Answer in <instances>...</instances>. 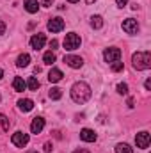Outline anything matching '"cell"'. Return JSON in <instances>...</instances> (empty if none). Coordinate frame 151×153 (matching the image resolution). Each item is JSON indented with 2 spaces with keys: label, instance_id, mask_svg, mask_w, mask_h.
<instances>
[{
  "label": "cell",
  "instance_id": "21",
  "mask_svg": "<svg viewBox=\"0 0 151 153\" xmlns=\"http://www.w3.org/2000/svg\"><path fill=\"white\" fill-rule=\"evenodd\" d=\"M27 87H29L30 91H38L39 89V80L36 76H30V78L27 80Z\"/></svg>",
  "mask_w": 151,
  "mask_h": 153
},
{
  "label": "cell",
  "instance_id": "33",
  "mask_svg": "<svg viewBox=\"0 0 151 153\" xmlns=\"http://www.w3.org/2000/svg\"><path fill=\"white\" fill-rule=\"evenodd\" d=\"M73 153H89V152H87V150H75Z\"/></svg>",
  "mask_w": 151,
  "mask_h": 153
},
{
  "label": "cell",
  "instance_id": "3",
  "mask_svg": "<svg viewBox=\"0 0 151 153\" xmlns=\"http://www.w3.org/2000/svg\"><path fill=\"white\" fill-rule=\"evenodd\" d=\"M62 45H64V48H66V50L73 52V50H76V48H80L82 39H80V36H78V34H75V32H70V34H66V38H64V41H62Z\"/></svg>",
  "mask_w": 151,
  "mask_h": 153
},
{
  "label": "cell",
  "instance_id": "34",
  "mask_svg": "<svg viewBox=\"0 0 151 153\" xmlns=\"http://www.w3.org/2000/svg\"><path fill=\"white\" fill-rule=\"evenodd\" d=\"M85 2H87V4H94L96 0H85Z\"/></svg>",
  "mask_w": 151,
  "mask_h": 153
},
{
  "label": "cell",
  "instance_id": "27",
  "mask_svg": "<svg viewBox=\"0 0 151 153\" xmlns=\"http://www.w3.org/2000/svg\"><path fill=\"white\" fill-rule=\"evenodd\" d=\"M52 150H53V146H52L50 143H44V152H46V153H50Z\"/></svg>",
  "mask_w": 151,
  "mask_h": 153
},
{
  "label": "cell",
  "instance_id": "29",
  "mask_svg": "<svg viewBox=\"0 0 151 153\" xmlns=\"http://www.w3.org/2000/svg\"><path fill=\"white\" fill-rule=\"evenodd\" d=\"M115 4H117L119 7H124V5L128 4V0H115Z\"/></svg>",
  "mask_w": 151,
  "mask_h": 153
},
{
  "label": "cell",
  "instance_id": "9",
  "mask_svg": "<svg viewBox=\"0 0 151 153\" xmlns=\"http://www.w3.org/2000/svg\"><path fill=\"white\" fill-rule=\"evenodd\" d=\"M135 143H137V148L141 150H146L150 146V134L148 132H139L135 135Z\"/></svg>",
  "mask_w": 151,
  "mask_h": 153
},
{
  "label": "cell",
  "instance_id": "19",
  "mask_svg": "<svg viewBox=\"0 0 151 153\" xmlns=\"http://www.w3.org/2000/svg\"><path fill=\"white\" fill-rule=\"evenodd\" d=\"M55 59H57V57H55L53 50H48V52H46V53L43 55V61H44V64H50V66H52V64L55 62Z\"/></svg>",
  "mask_w": 151,
  "mask_h": 153
},
{
  "label": "cell",
  "instance_id": "30",
  "mask_svg": "<svg viewBox=\"0 0 151 153\" xmlns=\"http://www.w3.org/2000/svg\"><path fill=\"white\" fill-rule=\"evenodd\" d=\"M144 87H146V91H151V78H148V80L144 82Z\"/></svg>",
  "mask_w": 151,
  "mask_h": 153
},
{
  "label": "cell",
  "instance_id": "37",
  "mask_svg": "<svg viewBox=\"0 0 151 153\" xmlns=\"http://www.w3.org/2000/svg\"><path fill=\"white\" fill-rule=\"evenodd\" d=\"M30 153H38V152H30Z\"/></svg>",
  "mask_w": 151,
  "mask_h": 153
},
{
  "label": "cell",
  "instance_id": "4",
  "mask_svg": "<svg viewBox=\"0 0 151 153\" xmlns=\"http://www.w3.org/2000/svg\"><path fill=\"white\" fill-rule=\"evenodd\" d=\"M103 59H105V62H115V61H119V59H121V50H119L117 46H109V48H105Z\"/></svg>",
  "mask_w": 151,
  "mask_h": 153
},
{
  "label": "cell",
  "instance_id": "6",
  "mask_svg": "<svg viewBox=\"0 0 151 153\" xmlns=\"http://www.w3.org/2000/svg\"><path fill=\"white\" fill-rule=\"evenodd\" d=\"M121 27H123V30H124L126 34H132V36H135V34L139 32V22L133 20V18H126Z\"/></svg>",
  "mask_w": 151,
  "mask_h": 153
},
{
  "label": "cell",
  "instance_id": "36",
  "mask_svg": "<svg viewBox=\"0 0 151 153\" xmlns=\"http://www.w3.org/2000/svg\"><path fill=\"white\" fill-rule=\"evenodd\" d=\"M68 2H71V4H76V2H80V0H68Z\"/></svg>",
  "mask_w": 151,
  "mask_h": 153
},
{
  "label": "cell",
  "instance_id": "10",
  "mask_svg": "<svg viewBox=\"0 0 151 153\" xmlns=\"http://www.w3.org/2000/svg\"><path fill=\"white\" fill-rule=\"evenodd\" d=\"M44 43H46V38H44V34H41V32L34 34V36L30 38V46H32L34 50H41V48L44 46Z\"/></svg>",
  "mask_w": 151,
  "mask_h": 153
},
{
  "label": "cell",
  "instance_id": "1",
  "mask_svg": "<svg viewBox=\"0 0 151 153\" xmlns=\"http://www.w3.org/2000/svg\"><path fill=\"white\" fill-rule=\"evenodd\" d=\"M91 98V85L87 82H75L73 87H71V100L75 103H85L87 100Z\"/></svg>",
  "mask_w": 151,
  "mask_h": 153
},
{
  "label": "cell",
  "instance_id": "32",
  "mask_svg": "<svg viewBox=\"0 0 151 153\" xmlns=\"http://www.w3.org/2000/svg\"><path fill=\"white\" fill-rule=\"evenodd\" d=\"M52 4H53V0H43V5H44V7H50Z\"/></svg>",
  "mask_w": 151,
  "mask_h": 153
},
{
  "label": "cell",
  "instance_id": "11",
  "mask_svg": "<svg viewBox=\"0 0 151 153\" xmlns=\"http://www.w3.org/2000/svg\"><path fill=\"white\" fill-rule=\"evenodd\" d=\"M43 128H44V117H41V116L34 117L32 123H30V132L32 134H41Z\"/></svg>",
  "mask_w": 151,
  "mask_h": 153
},
{
  "label": "cell",
  "instance_id": "17",
  "mask_svg": "<svg viewBox=\"0 0 151 153\" xmlns=\"http://www.w3.org/2000/svg\"><path fill=\"white\" fill-rule=\"evenodd\" d=\"M30 64V55L29 53H20L18 59H16V66L18 68H27Z\"/></svg>",
  "mask_w": 151,
  "mask_h": 153
},
{
  "label": "cell",
  "instance_id": "13",
  "mask_svg": "<svg viewBox=\"0 0 151 153\" xmlns=\"http://www.w3.org/2000/svg\"><path fill=\"white\" fill-rule=\"evenodd\" d=\"M18 109H20L21 112H30V111L34 109V102L29 100V98H23V100L18 102Z\"/></svg>",
  "mask_w": 151,
  "mask_h": 153
},
{
  "label": "cell",
  "instance_id": "14",
  "mask_svg": "<svg viewBox=\"0 0 151 153\" xmlns=\"http://www.w3.org/2000/svg\"><path fill=\"white\" fill-rule=\"evenodd\" d=\"M25 87H27V82H25L21 76H14V80H13V89H14L16 93H21V91H25Z\"/></svg>",
  "mask_w": 151,
  "mask_h": 153
},
{
  "label": "cell",
  "instance_id": "7",
  "mask_svg": "<svg viewBox=\"0 0 151 153\" xmlns=\"http://www.w3.org/2000/svg\"><path fill=\"white\" fill-rule=\"evenodd\" d=\"M62 29H64V20H62V18H59V16L50 18V22H48V30H50L52 34L61 32Z\"/></svg>",
  "mask_w": 151,
  "mask_h": 153
},
{
  "label": "cell",
  "instance_id": "25",
  "mask_svg": "<svg viewBox=\"0 0 151 153\" xmlns=\"http://www.w3.org/2000/svg\"><path fill=\"white\" fill-rule=\"evenodd\" d=\"M117 93L119 94H128V85L126 84H117Z\"/></svg>",
  "mask_w": 151,
  "mask_h": 153
},
{
  "label": "cell",
  "instance_id": "24",
  "mask_svg": "<svg viewBox=\"0 0 151 153\" xmlns=\"http://www.w3.org/2000/svg\"><path fill=\"white\" fill-rule=\"evenodd\" d=\"M0 125H2L4 130H9V125H11V123H9V119H7L4 114H0Z\"/></svg>",
  "mask_w": 151,
  "mask_h": 153
},
{
  "label": "cell",
  "instance_id": "12",
  "mask_svg": "<svg viewBox=\"0 0 151 153\" xmlns=\"http://www.w3.org/2000/svg\"><path fill=\"white\" fill-rule=\"evenodd\" d=\"M80 139L85 141V143H94V141L98 139V135L94 134V130H91V128H84V130L80 132Z\"/></svg>",
  "mask_w": 151,
  "mask_h": 153
},
{
  "label": "cell",
  "instance_id": "5",
  "mask_svg": "<svg viewBox=\"0 0 151 153\" xmlns=\"http://www.w3.org/2000/svg\"><path fill=\"white\" fill-rule=\"evenodd\" d=\"M11 143H13L16 148H25V146L29 144V134H25V132H16V134H13Z\"/></svg>",
  "mask_w": 151,
  "mask_h": 153
},
{
  "label": "cell",
  "instance_id": "2",
  "mask_svg": "<svg viewBox=\"0 0 151 153\" xmlns=\"http://www.w3.org/2000/svg\"><path fill=\"white\" fill-rule=\"evenodd\" d=\"M132 64L137 71H144L151 68V53L150 52H137L132 55Z\"/></svg>",
  "mask_w": 151,
  "mask_h": 153
},
{
  "label": "cell",
  "instance_id": "18",
  "mask_svg": "<svg viewBox=\"0 0 151 153\" xmlns=\"http://www.w3.org/2000/svg\"><path fill=\"white\" fill-rule=\"evenodd\" d=\"M91 27L93 29H101L103 27V18L100 16V14H94V16H91Z\"/></svg>",
  "mask_w": 151,
  "mask_h": 153
},
{
  "label": "cell",
  "instance_id": "31",
  "mask_svg": "<svg viewBox=\"0 0 151 153\" xmlns=\"http://www.w3.org/2000/svg\"><path fill=\"white\" fill-rule=\"evenodd\" d=\"M126 105L130 107V109H133L135 105H133V98H128V102H126Z\"/></svg>",
  "mask_w": 151,
  "mask_h": 153
},
{
  "label": "cell",
  "instance_id": "15",
  "mask_svg": "<svg viewBox=\"0 0 151 153\" xmlns=\"http://www.w3.org/2000/svg\"><path fill=\"white\" fill-rule=\"evenodd\" d=\"M62 71L61 70H57V68H52L50 70V73H48V80L52 82V84H55V82H61L62 80Z\"/></svg>",
  "mask_w": 151,
  "mask_h": 153
},
{
  "label": "cell",
  "instance_id": "8",
  "mask_svg": "<svg viewBox=\"0 0 151 153\" xmlns=\"http://www.w3.org/2000/svg\"><path fill=\"white\" fill-rule=\"evenodd\" d=\"M64 62H66L70 68H73V70H80V68L84 66V59L78 57V55H66V57H64Z\"/></svg>",
  "mask_w": 151,
  "mask_h": 153
},
{
  "label": "cell",
  "instance_id": "28",
  "mask_svg": "<svg viewBox=\"0 0 151 153\" xmlns=\"http://www.w3.org/2000/svg\"><path fill=\"white\" fill-rule=\"evenodd\" d=\"M2 34H5V23L0 20V36H2Z\"/></svg>",
  "mask_w": 151,
  "mask_h": 153
},
{
  "label": "cell",
  "instance_id": "35",
  "mask_svg": "<svg viewBox=\"0 0 151 153\" xmlns=\"http://www.w3.org/2000/svg\"><path fill=\"white\" fill-rule=\"evenodd\" d=\"M2 76H4V70H0V80H2Z\"/></svg>",
  "mask_w": 151,
  "mask_h": 153
},
{
  "label": "cell",
  "instance_id": "26",
  "mask_svg": "<svg viewBox=\"0 0 151 153\" xmlns=\"http://www.w3.org/2000/svg\"><path fill=\"white\" fill-rule=\"evenodd\" d=\"M57 46H59V41H57V39H52V41H50V48H52V50H55Z\"/></svg>",
  "mask_w": 151,
  "mask_h": 153
},
{
  "label": "cell",
  "instance_id": "22",
  "mask_svg": "<svg viewBox=\"0 0 151 153\" xmlns=\"http://www.w3.org/2000/svg\"><path fill=\"white\" fill-rule=\"evenodd\" d=\"M48 96H50L52 100H61V96H62V89H59V87H52L50 93H48Z\"/></svg>",
  "mask_w": 151,
  "mask_h": 153
},
{
  "label": "cell",
  "instance_id": "23",
  "mask_svg": "<svg viewBox=\"0 0 151 153\" xmlns=\"http://www.w3.org/2000/svg\"><path fill=\"white\" fill-rule=\"evenodd\" d=\"M110 68H112V71L117 73V71H121V70L124 68V64H123V62H121V59H119V61H115V62H110Z\"/></svg>",
  "mask_w": 151,
  "mask_h": 153
},
{
  "label": "cell",
  "instance_id": "16",
  "mask_svg": "<svg viewBox=\"0 0 151 153\" xmlns=\"http://www.w3.org/2000/svg\"><path fill=\"white\" fill-rule=\"evenodd\" d=\"M23 5H25V11H27V13H30V14L38 13V9H39V2H38V0H25V2H23Z\"/></svg>",
  "mask_w": 151,
  "mask_h": 153
},
{
  "label": "cell",
  "instance_id": "20",
  "mask_svg": "<svg viewBox=\"0 0 151 153\" xmlns=\"http://www.w3.org/2000/svg\"><path fill=\"white\" fill-rule=\"evenodd\" d=\"M115 153H133V150L126 144V143H119L115 146Z\"/></svg>",
  "mask_w": 151,
  "mask_h": 153
}]
</instances>
